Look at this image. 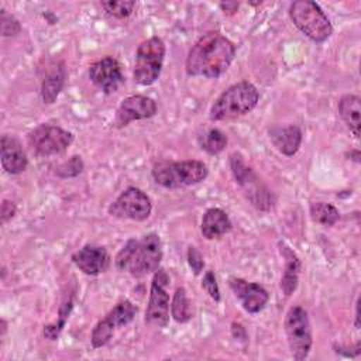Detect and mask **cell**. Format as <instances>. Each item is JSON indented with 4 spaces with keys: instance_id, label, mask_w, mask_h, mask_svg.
Listing matches in <instances>:
<instances>
[{
    "instance_id": "29",
    "label": "cell",
    "mask_w": 361,
    "mask_h": 361,
    "mask_svg": "<svg viewBox=\"0 0 361 361\" xmlns=\"http://www.w3.org/2000/svg\"><path fill=\"white\" fill-rule=\"evenodd\" d=\"M1 16H0V34L1 37H14L21 31V25L20 21L8 14L4 8L0 10Z\"/></svg>"
},
{
    "instance_id": "24",
    "label": "cell",
    "mask_w": 361,
    "mask_h": 361,
    "mask_svg": "<svg viewBox=\"0 0 361 361\" xmlns=\"http://www.w3.org/2000/svg\"><path fill=\"white\" fill-rule=\"evenodd\" d=\"M197 142L203 151L210 155H216L226 148L227 137L221 130L210 128L197 137Z\"/></svg>"
},
{
    "instance_id": "7",
    "label": "cell",
    "mask_w": 361,
    "mask_h": 361,
    "mask_svg": "<svg viewBox=\"0 0 361 361\" xmlns=\"http://www.w3.org/2000/svg\"><path fill=\"white\" fill-rule=\"evenodd\" d=\"M283 327L292 357L298 361L305 360L313 344L307 312L302 306H292L286 312Z\"/></svg>"
},
{
    "instance_id": "4",
    "label": "cell",
    "mask_w": 361,
    "mask_h": 361,
    "mask_svg": "<svg viewBox=\"0 0 361 361\" xmlns=\"http://www.w3.org/2000/svg\"><path fill=\"white\" fill-rule=\"evenodd\" d=\"M154 180L168 189L196 185L206 179L209 171L202 161H161L152 166Z\"/></svg>"
},
{
    "instance_id": "33",
    "label": "cell",
    "mask_w": 361,
    "mask_h": 361,
    "mask_svg": "<svg viewBox=\"0 0 361 361\" xmlns=\"http://www.w3.org/2000/svg\"><path fill=\"white\" fill-rule=\"evenodd\" d=\"M219 6H220V8H221L224 13H228V14L235 13L237 8H238V3H235V1H226V3H220Z\"/></svg>"
},
{
    "instance_id": "16",
    "label": "cell",
    "mask_w": 361,
    "mask_h": 361,
    "mask_svg": "<svg viewBox=\"0 0 361 361\" xmlns=\"http://www.w3.org/2000/svg\"><path fill=\"white\" fill-rule=\"evenodd\" d=\"M72 262L86 275H99L110 267V255L104 247L87 244L72 254Z\"/></svg>"
},
{
    "instance_id": "15",
    "label": "cell",
    "mask_w": 361,
    "mask_h": 361,
    "mask_svg": "<svg viewBox=\"0 0 361 361\" xmlns=\"http://www.w3.org/2000/svg\"><path fill=\"white\" fill-rule=\"evenodd\" d=\"M228 283L245 312L258 313L268 303L269 295L259 283L247 282L241 278H230Z\"/></svg>"
},
{
    "instance_id": "1",
    "label": "cell",
    "mask_w": 361,
    "mask_h": 361,
    "mask_svg": "<svg viewBox=\"0 0 361 361\" xmlns=\"http://www.w3.org/2000/svg\"><path fill=\"white\" fill-rule=\"evenodd\" d=\"M235 56V45L217 31L200 37L186 58V73L216 79L221 76Z\"/></svg>"
},
{
    "instance_id": "12",
    "label": "cell",
    "mask_w": 361,
    "mask_h": 361,
    "mask_svg": "<svg viewBox=\"0 0 361 361\" xmlns=\"http://www.w3.org/2000/svg\"><path fill=\"white\" fill-rule=\"evenodd\" d=\"M169 275L164 269H157L151 282L149 299L145 310V322L158 327H165L169 322Z\"/></svg>"
},
{
    "instance_id": "9",
    "label": "cell",
    "mask_w": 361,
    "mask_h": 361,
    "mask_svg": "<svg viewBox=\"0 0 361 361\" xmlns=\"http://www.w3.org/2000/svg\"><path fill=\"white\" fill-rule=\"evenodd\" d=\"M28 147L37 157L56 155L72 144V133L52 124H39L27 135Z\"/></svg>"
},
{
    "instance_id": "22",
    "label": "cell",
    "mask_w": 361,
    "mask_h": 361,
    "mask_svg": "<svg viewBox=\"0 0 361 361\" xmlns=\"http://www.w3.org/2000/svg\"><path fill=\"white\" fill-rule=\"evenodd\" d=\"M360 113H361V100L355 94H344L338 102V114L353 133L355 138H360Z\"/></svg>"
},
{
    "instance_id": "10",
    "label": "cell",
    "mask_w": 361,
    "mask_h": 361,
    "mask_svg": "<svg viewBox=\"0 0 361 361\" xmlns=\"http://www.w3.org/2000/svg\"><path fill=\"white\" fill-rule=\"evenodd\" d=\"M137 314V307L130 300L118 302L102 320L96 323L92 330L90 343L93 348H100L106 345L117 329L128 324Z\"/></svg>"
},
{
    "instance_id": "3",
    "label": "cell",
    "mask_w": 361,
    "mask_h": 361,
    "mask_svg": "<svg viewBox=\"0 0 361 361\" xmlns=\"http://www.w3.org/2000/svg\"><path fill=\"white\" fill-rule=\"evenodd\" d=\"M259 100L257 87L247 80L227 87L212 104L209 117L212 121L234 120L251 111Z\"/></svg>"
},
{
    "instance_id": "32",
    "label": "cell",
    "mask_w": 361,
    "mask_h": 361,
    "mask_svg": "<svg viewBox=\"0 0 361 361\" xmlns=\"http://www.w3.org/2000/svg\"><path fill=\"white\" fill-rule=\"evenodd\" d=\"M16 212H17V207H16L14 202L4 199V200L1 202V212H0V216H1V223L4 224V223H7L8 220H11V219L14 217Z\"/></svg>"
},
{
    "instance_id": "23",
    "label": "cell",
    "mask_w": 361,
    "mask_h": 361,
    "mask_svg": "<svg viewBox=\"0 0 361 361\" xmlns=\"http://www.w3.org/2000/svg\"><path fill=\"white\" fill-rule=\"evenodd\" d=\"M171 316L178 323H186L193 317L192 305L188 299L186 289L182 286L178 288L173 293L172 303H171Z\"/></svg>"
},
{
    "instance_id": "26",
    "label": "cell",
    "mask_w": 361,
    "mask_h": 361,
    "mask_svg": "<svg viewBox=\"0 0 361 361\" xmlns=\"http://www.w3.org/2000/svg\"><path fill=\"white\" fill-rule=\"evenodd\" d=\"M102 7L104 8V11L109 16L123 20L133 14L135 1H133V0H110V1H102Z\"/></svg>"
},
{
    "instance_id": "31",
    "label": "cell",
    "mask_w": 361,
    "mask_h": 361,
    "mask_svg": "<svg viewBox=\"0 0 361 361\" xmlns=\"http://www.w3.org/2000/svg\"><path fill=\"white\" fill-rule=\"evenodd\" d=\"M188 264L192 268L195 275H199L204 268V261L202 254L192 245L188 248Z\"/></svg>"
},
{
    "instance_id": "34",
    "label": "cell",
    "mask_w": 361,
    "mask_h": 361,
    "mask_svg": "<svg viewBox=\"0 0 361 361\" xmlns=\"http://www.w3.org/2000/svg\"><path fill=\"white\" fill-rule=\"evenodd\" d=\"M360 299L357 300V305H355V329H360Z\"/></svg>"
},
{
    "instance_id": "5",
    "label": "cell",
    "mask_w": 361,
    "mask_h": 361,
    "mask_svg": "<svg viewBox=\"0 0 361 361\" xmlns=\"http://www.w3.org/2000/svg\"><path fill=\"white\" fill-rule=\"evenodd\" d=\"M292 23L313 42H324L333 34V27L320 6L312 0H298L289 7Z\"/></svg>"
},
{
    "instance_id": "27",
    "label": "cell",
    "mask_w": 361,
    "mask_h": 361,
    "mask_svg": "<svg viewBox=\"0 0 361 361\" xmlns=\"http://www.w3.org/2000/svg\"><path fill=\"white\" fill-rule=\"evenodd\" d=\"M72 307H73V300H72V298H69V299L61 306V309H59V320L55 322L54 324H47V326H44V336H45L47 338H49V340H56V338H58L59 333L62 331V329H63V326H65L66 319L69 317V313H71Z\"/></svg>"
},
{
    "instance_id": "14",
    "label": "cell",
    "mask_w": 361,
    "mask_h": 361,
    "mask_svg": "<svg viewBox=\"0 0 361 361\" xmlns=\"http://www.w3.org/2000/svg\"><path fill=\"white\" fill-rule=\"evenodd\" d=\"M155 114H157V103L151 97H147L142 94H134V96L126 97L120 103L116 111L114 124L116 127H126L131 121L151 118Z\"/></svg>"
},
{
    "instance_id": "2",
    "label": "cell",
    "mask_w": 361,
    "mask_h": 361,
    "mask_svg": "<svg viewBox=\"0 0 361 361\" xmlns=\"http://www.w3.org/2000/svg\"><path fill=\"white\" fill-rule=\"evenodd\" d=\"M162 259V244L157 233L141 238H130L114 258L116 268L134 278H142L159 268Z\"/></svg>"
},
{
    "instance_id": "19",
    "label": "cell",
    "mask_w": 361,
    "mask_h": 361,
    "mask_svg": "<svg viewBox=\"0 0 361 361\" xmlns=\"http://www.w3.org/2000/svg\"><path fill=\"white\" fill-rule=\"evenodd\" d=\"M268 134L274 147L286 157L295 155L302 144V131L295 124L272 127Z\"/></svg>"
},
{
    "instance_id": "13",
    "label": "cell",
    "mask_w": 361,
    "mask_h": 361,
    "mask_svg": "<svg viewBox=\"0 0 361 361\" xmlns=\"http://www.w3.org/2000/svg\"><path fill=\"white\" fill-rule=\"evenodd\" d=\"M89 79L106 94L114 93L123 83L121 65L113 56H104L89 66Z\"/></svg>"
},
{
    "instance_id": "21",
    "label": "cell",
    "mask_w": 361,
    "mask_h": 361,
    "mask_svg": "<svg viewBox=\"0 0 361 361\" xmlns=\"http://www.w3.org/2000/svg\"><path fill=\"white\" fill-rule=\"evenodd\" d=\"M279 251L285 258V268L281 278V289L283 290L285 296H290L298 288L300 261L298 255L285 243H279Z\"/></svg>"
},
{
    "instance_id": "25",
    "label": "cell",
    "mask_w": 361,
    "mask_h": 361,
    "mask_svg": "<svg viewBox=\"0 0 361 361\" xmlns=\"http://www.w3.org/2000/svg\"><path fill=\"white\" fill-rule=\"evenodd\" d=\"M310 217L314 223H319L322 226H333L340 219V213L330 203L316 202L310 204Z\"/></svg>"
},
{
    "instance_id": "11",
    "label": "cell",
    "mask_w": 361,
    "mask_h": 361,
    "mask_svg": "<svg viewBox=\"0 0 361 361\" xmlns=\"http://www.w3.org/2000/svg\"><path fill=\"white\" fill-rule=\"evenodd\" d=\"M152 212L151 199L138 188L130 186L123 190L109 206V213L117 219L144 221Z\"/></svg>"
},
{
    "instance_id": "8",
    "label": "cell",
    "mask_w": 361,
    "mask_h": 361,
    "mask_svg": "<svg viewBox=\"0 0 361 361\" xmlns=\"http://www.w3.org/2000/svg\"><path fill=\"white\" fill-rule=\"evenodd\" d=\"M230 168L235 182L241 186L251 204H254L257 209L268 210L272 206V196L255 172L245 165L240 154L234 152L230 155Z\"/></svg>"
},
{
    "instance_id": "6",
    "label": "cell",
    "mask_w": 361,
    "mask_h": 361,
    "mask_svg": "<svg viewBox=\"0 0 361 361\" xmlns=\"http://www.w3.org/2000/svg\"><path fill=\"white\" fill-rule=\"evenodd\" d=\"M165 58V44L159 37L142 41L135 52L133 76L138 85L149 86L161 75Z\"/></svg>"
},
{
    "instance_id": "28",
    "label": "cell",
    "mask_w": 361,
    "mask_h": 361,
    "mask_svg": "<svg viewBox=\"0 0 361 361\" xmlns=\"http://www.w3.org/2000/svg\"><path fill=\"white\" fill-rule=\"evenodd\" d=\"M82 169H83L82 158L78 155H73L72 158H69L68 161H65L56 168V175L59 178H73V176H78L82 172Z\"/></svg>"
},
{
    "instance_id": "20",
    "label": "cell",
    "mask_w": 361,
    "mask_h": 361,
    "mask_svg": "<svg viewBox=\"0 0 361 361\" xmlns=\"http://www.w3.org/2000/svg\"><path fill=\"white\" fill-rule=\"evenodd\" d=\"M203 237L214 240L231 230V220L227 213L219 207H210L204 212L200 226Z\"/></svg>"
},
{
    "instance_id": "18",
    "label": "cell",
    "mask_w": 361,
    "mask_h": 361,
    "mask_svg": "<svg viewBox=\"0 0 361 361\" xmlns=\"http://www.w3.org/2000/svg\"><path fill=\"white\" fill-rule=\"evenodd\" d=\"M66 78V69L63 62L52 61L45 65L41 76V97L44 103H54L61 93Z\"/></svg>"
},
{
    "instance_id": "30",
    "label": "cell",
    "mask_w": 361,
    "mask_h": 361,
    "mask_svg": "<svg viewBox=\"0 0 361 361\" xmlns=\"http://www.w3.org/2000/svg\"><path fill=\"white\" fill-rule=\"evenodd\" d=\"M202 288L206 290V293H207L214 302H219V300H220V289H219V285H217V281H216V276H214L213 271H207V272L203 275Z\"/></svg>"
},
{
    "instance_id": "17",
    "label": "cell",
    "mask_w": 361,
    "mask_h": 361,
    "mask_svg": "<svg viewBox=\"0 0 361 361\" xmlns=\"http://www.w3.org/2000/svg\"><path fill=\"white\" fill-rule=\"evenodd\" d=\"M0 159L1 166L7 173L18 175L27 169L28 159L20 141L8 134L1 135L0 140Z\"/></svg>"
}]
</instances>
